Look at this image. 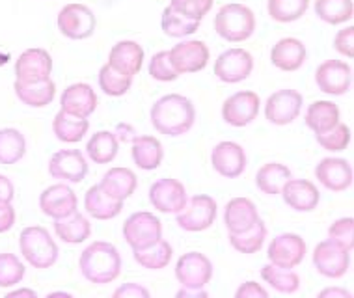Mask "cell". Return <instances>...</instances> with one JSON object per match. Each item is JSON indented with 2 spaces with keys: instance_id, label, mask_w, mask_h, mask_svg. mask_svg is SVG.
Here are the masks:
<instances>
[{
  "instance_id": "obj_1",
  "label": "cell",
  "mask_w": 354,
  "mask_h": 298,
  "mask_svg": "<svg viewBox=\"0 0 354 298\" xmlns=\"http://www.w3.org/2000/svg\"><path fill=\"white\" fill-rule=\"evenodd\" d=\"M149 120L157 133L176 138L194 127L196 109L189 97L179 93H168L153 103Z\"/></svg>"
},
{
  "instance_id": "obj_2",
  "label": "cell",
  "mask_w": 354,
  "mask_h": 298,
  "mask_svg": "<svg viewBox=\"0 0 354 298\" xmlns=\"http://www.w3.org/2000/svg\"><path fill=\"white\" fill-rule=\"evenodd\" d=\"M80 274L93 286H106L120 278L123 259L120 250L106 241H93L79 257Z\"/></svg>"
},
{
  "instance_id": "obj_3",
  "label": "cell",
  "mask_w": 354,
  "mask_h": 298,
  "mask_svg": "<svg viewBox=\"0 0 354 298\" xmlns=\"http://www.w3.org/2000/svg\"><path fill=\"white\" fill-rule=\"evenodd\" d=\"M19 248L25 261L37 270H47L55 267L60 257V248L45 227L28 225L19 235Z\"/></svg>"
},
{
  "instance_id": "obj_4",
  "label": "cell",
  "mask_w": 354,
  "mask_h": 298,
  "mask_svg": "<svg viewBox=\"0 0 354 298\" xmlns=\"http://www.w3.org/2000/svg\"><path fill=\"white\" fill-rule=\"evenodd\" d=\"M256 13L245 4H224L214 15V30L230 43H243L256 32Z\"/></svg>"
},
{
  "instance_id": "obj_5",
  "label": "cell",
  "mask_w": 354,
  "mask_h": 298,
  "mask_svg": "<svg viewBox=\"0 0 354 298\" xmlns=\"http://www.w3.org/2000/svg\"><path fill=\"white\" fill-rule=\"evenodd\" d=\"M123 239L133 252L149 248L162 239V222L147 211H138L127 216L122 227Z\"/></svg>"
},
{
  "instance_id": "obj_6",
  "label": "cell",
  "mask_w": 354,
  "mask_h": 298,
  "mask_svg": "<svg viewBox=\"0 0 354 298\" xmlns=\"http://www.w3.org/2000/svg\"><path fill=\"white\" fill-rule=\"evenodd\" d=\"M218 216V203L209 194H196L189 198L181 213L176 214V224L189 233L209 230Z\"/></svg>"
},
{
  "instance_id": "obj_7",
  "label": "cell",
  "mask_w": 354,
  "mask_h": 298,
  "mask_svg": "<svg viewBox=\"0 0 354 298\" xmlns=\"http://www.w3.org/2000/svg\"><path fill=\"white\" fill-rule=\"evenodd\" d=\"M313 267L317 272L330 280H339L348 272L351 267V252L336 244L330 239H324L315 244V250L312 254Z\"/></svg>"
},
{
  "instance_id": "obj_8",
  "label": "cell",
  "mask_w": 354,
  "mask_h": 298,
  "mask_svg": "<svg viewBox=\"0 0 354 298\" xmlns=\"http://www.w3.org/2000/svg\"><path fill=\"white\" fill-rule=\"evenodd\" d=\"M213 272V263L202 252H187L176 263V278L185 289H205Z\"/></svg>"
},
{
  "instance_id": "obj_9",
  "label": "cell",
  "mask_w": 354,
  "mask_h": 298,
  "mask_svg": "<svg viewBox=\"0 0 354 298\" xmlns=\"http://www.w3.org/2000/svg\"><path fill=\"white\" fill-rule=\"evenodd\" d=\"M56 25L60 30L62 36L80 41V39H88L93 36L95 26H97V19L95 13L86 6V4H68L64 6L58 13Z\"/></svg>"
},
{
  "instance_id": "obj_10",
  "label": "cell",
  "mask_w": 354,
  "mask_h": 298,
  "mask_svg": "<svg viewBox=\"0 0 354 298\" xmlns=\"http://www.w3.org/2000/svg\"><path fill=\"white\" fill-rule=\"evenodd\" d=\"M189 201V194L185 185L174 177H162L157 179L149 187V203L153 209L165 214L181 213Z\"/></svg>"
},
{
  "instance_id": "obj_11",
  "label": "cell",
  "mask_w": 354,
  "mask_h": 298,
  "mask_svg": "<svg viewBox=\"0 0 354 298\" xmlns=\"http://www.w3.org/2000/svg\"><path fill=\"white\" fill-rule=\"evenodd\" d=\"M213 71L220 82L237 84L248 79L254 71V56L241 47L226 49L214 60Z\"/></svg>"
},
{
  "instance_id": "obj_12",
  "label": "cell",
  "mask_w": 354,
  "mask_h": 298,
  "mask_svg": "<svg viewBox=\"0 0 354 298\" xmlns=\"http://www.w3.org/2000/svg\"><path fill=\"white\" fill-rule=\"evenodd\" d=\"M302 104H304V97L300 91L291 90V88L278 90L270 93L265 103V118L272 125L283 127V125L293 123L300 116Z\"/></svg>"
},
{
  "instance_id": "obj_13",
  "label": "cell",
  "mask_w": 354,
  "mask_h": 298,
  "mask_svg": "<svg viewBox=\"0 0 354 298\" xmlns=\"http://www.w3.org/2000/svg\"><path fill=\"white\" fill-rule=\"evenodd\" d=\"M170 62L177 75H189L203 71L209 64L211 53L209 47L200 39H185V41L174 45L170 50Z\"/></svg>"
},
{
  "instance_id": "obj_14",
  "label": "cell",
  "mask_w": 354,
  "mask_h": 298,
  "mask_svg": "<svg viewBox=\"0 0 354 298\" xmlns=\"http://www.w3.org/2000/svg\"><path fill=\"white\" fill-rule=\"evenodd\" d=\"M308 244L297 233H280L269 244L267 257L270 265L281 268H297L304 261Z\"/></svg>"
},
{
  "instance_id": "obj_15",
  "label": "cell",
  "mask_w": 354,
  "mask_h": 298,
  "mask_svg": "<svg viewBox=\"0 0 354 298\" xmlns=\"http://www.w3.org/2000/svg\"><path fill=\"white\" fill-rule=\"evenodd\" d=\"M259 109H261V99L256 91H237L222 104V120L232 127H246L256 120Z\"/></svg>"
},
{
  "instance_id": "obj_16",
  "label": "cell",
  "mask_w": 354,
  "mask_h": 298,
  "mask_svg": "<svg viewBox=\"0 0 354 298\" xmlns=\"http://www.w3.org/2000/svg\"><path fill=\"white\" fill-rule=\"evenodd\" d=\"M39 209L53 220L66 218L79 211V198L68 183H56L39 194Z\"/></svg>"
},
{
  "instance_id": "obj_17",
  "label": "cell",
  "mask_w": 354,
  "mask_h": 298,
  "mask_svg": "<svg viewBox=\"0 0 354 298\" xmlns=\"http://www.w3.org/2000/svg\"><path fill=\"white\" fill-rule=\"evenodd\" d=\"M50 73H53V56L39 47L26 49L15 62V80L23 84L43 82L50 79Z\"/></svg>"
},
{
  "instance_id": "obj_18",
  "label": "cell",
  "mask_w": 354,
  "mask_h": 298,
  "mask_svg": "<svg viewBox=\"0 0 354 298\" xmlns=\"http://www.w3.org/2000/svg\"><path fill=\"white\" fill-rule=\"evenodd\" d=\"M211 165L218 176L226 179H237L245 174L248 165L245 147L232 140L218 142L211 149Z\"/></svg>"
},
{
  "instance_id": "obj_19",
  "label": "cell",
  "mask_w": 354,
  "mask_h": 298,
  "mask_svg": "<svg viewBox=\"0 0 354 298\" xmlns=\"http://www.w3.org/2000/svg\"><path fill=\"white\" fill-rule=\"evenodd\" d=\"M315 84L326 95H345L353 86V67L343 60H324L315 71Z\"/></svg>"
},
{
  "instance_id": "obj_20",
  "label": "cell",
  "mask_w": 354,
  "mask_h": 298,
  "mask_svg": "<svg viewBox=\"0 0 354 298\" xmlns=\"http://www.w3.org/2000/svg\"><path fill=\"white\" fill-rule=\"evenodd\" d=\"M49 176L60 183H82L88 176V160L80 149H60L49 160Z\"/></svg>"
},
{
  "instance_id": "obj_21",
  "label": "cell",
  "mask_w": 354,
  "mask_h": 298,
  "mask_svg": "<svg viewBox=\"0 0 354 298\" xmlns=\"http://www.w3.org/2000/svg\"><path fill=\"white\" fill-rule=\"evenodd\" d=\"M315 179L330 192H345L353 187V166L339 157L321 158L315 166Z\"/></svg>"
},
{
  "instance_id": "obj_22",
  "label": "cell",
  "mask_w": 354,
  "mask_h": 298,
  "mask_svg": "<svg viewBox=\"0 0 354 298\" xmlns=\"http://www.w3.org/2000/svg\"><path fill=\"white\" fill-rule=\"evenodd\" d=\"M97 93L86 82H75L62 91L60 110L69 116L88 120L97 109Z\"/></svg>"
},
{
  "instance_id": "obj_23",
  "label": "cell",
  "mask_w": 354,
  "mask_h": 298,
  "mask_svg": "<svg viewBox=\"0 0 354 298\" xmlns=\"http://www.w3.org/2000/svg\"><path fill=\"white\" fill-rule=\"evenodd\" d=\"M281 198L287 207H291L297 213H312L321 201V192L315 187V183L310 179H289L286 187L281 189Z\"/></svg>"
},
{
  "instance_id": "obj_24",
  "label": "cell",
  "mask_w": 354,
  "mask_h": 298,
  "mask_svg": "<svg viewBox=\"0 0 354 298\" xmlns=\"http://www.w3.org/2000/svg\"><path fill=\"white\" fill-rule=\"evenodd\" d=\"M257 220H259V211H257V205L250 198L239 196V198H232L226 203L224 225H226L227 235L248 232Z\"/></svg>"
},
{
  "instance_id": "obj_25",
  "label": "cell",
  "mask_w": 354,
  "mask_h": 298,
  "mask_svg": "<svg viewBox=\"0 0 354 298\" xmlns=\"http://www.w3.org/2000/svg\"><path fill=\"white\" fill-rule=\"evenodd\" d=\"M106 64L112 69H116L118 73L127 75L131 79H135V75L140 73L142 66H144V49H142L140 43L133 41V39L118 41L110 49Z\"/></svg>"
},
{
  "instance_id": "obj_26",
  "label": "cell",
  "mask_w": 354,
  "mask_h": 298,
  "mask_svg": "<svg viewBox=\"0 0 354 298\" xmlns=\"http://www.w3.org/2000/svg\"><path fill=\"white\" fill-rule=\"evenodd\" d=\"M306 58H308L306 45L297 37H281L270 49L272 66L280 71H286V73L299 71L300 67L304 66Z\"/></svg>"
},
{
  "instance_id": "obj_27",
  "label": "cell",
  "mask_w": 354,
  "mask_h": 298,
  "mask_svg": "<svg viewBox=\"0 0 354 298\" xmlns=\"http://www.w3.org/2000/svg\"><path fill=\"white\" fill-rule=\"evenodd\" d=\"M97 185L109 198L116 201H125L138 189V177L131 168L114 166V168L106 170V174L101 177Z\"/></svg>"
},
{
  "instance_id": "obj_28",
  "label": "cell",
  "mask_w": 354,
  "mask_h": 298,
  "mask_svg": "<svg viewBox=\"0 0 354 298\" xmlns=\"http://www.w3.org/2000/svg\"><path fill=\"white\" fill-rule=\"evenodd\" d=\"M131 157L135 160L136 168L144 171L157 170L165 160V147L157 136L142 134L131 142Z\"/></svg>"
},
{
  "instance_id": "obj_29",
  "label": "cell",
  "mask_w": 354,
  "mask_h": 298,
  "mask_svg": "<svg viewBox=\"0 0 354 298\" xmlns=\"http://www.w3.org/2000/svg\"><path fill=\"white\" fill-rule=\"evenodd\" d=\"M53 230L56 237L66 244H82L92 237V222L80 211H75L66 218L55 220Z\"/></svg>"
},
{
  "instance_id": "obj_30",
  "label": "cell",
  "mask_w": 354,
  "mask_h": 298,
  "mask_svg": "<svg viewBox=\"0 0 354 298\" xmlns=\"http://www.w3.org/2000/svg\"><path fill=\"white\" fill-rule=\"evenodd\" d=\"M13 90H15L19 101L26 106H32V109L49 106L56 97V84L53 79L34 82V84H23V82L15 80Z\"/></svg>"
},
{
  "instance_id": "obj_31",
  "label": "cell",
  "mask_w": 354,
  "mask_h": 298,
  "mask_svg": "<svg viewBox=\"0 0 354 298\" xmlns=\"http://www.w3.org/2000/svg\"><path fill=\"white\" fill-rule=\"evenodd\" d=\"M84 209L88 216L95 220H114L122 213L123 201H116L104 194L99 185H93L86 190Z\"/></svg>"
},
{
  "instance_id": "obj_32",
  "label": "cell",
  "mask_w": 354,
  "mask_h": 298,
  "mask_svg": "<svg viewBox=\"0 0 354 298\" xmlns=\"http://www.w3.org/2000/svg\"><path fill=\"white\" fill-rule=\"evenodd\" d=\"M293 177L291 170L281 162H267L256 171V187L265 196H280L286 183Z\"/></svg>"
},
{
  "instance_id": "obj_33",
  "label": "cell",
  "mask_w": 354,
  "mask_h": 298,
  "mask_svg": "<svg viewBox=\"0 0 354 298\" xmlns=\"http://www.w3.org/2000/svg\"><path fill=\"white\" fill-rule=\"evenodd\" d=\"M306 127L310 129L313 134L324 133L334 125L339 123V106L332 101H313L304 116Z\"/></svg>"
},
{
  "instance_id": "obj_34",
  "label": "cell",
  "mask_w": 354,
  "mask_h": 298,
  "mask_svg": "<svg viewBox=\"0 0 354 298\" xmlns=\"http://www.w3.org/2000/svg\"><path fill=\"white\" fill-rule=\"evenodd\" d=\"M120 151V142L112 131H97L86 144V155L93 165H110L114 162Z\"/></svg>"
},
{
  "instance_id": "obj_35",
  "label": "cell",
  "mask_w": 354,
  "mask_h": 298,
  "mask_svg": "<svg viewBox=\"0 0 354 298\" xmlns=\"http://www.w3.org/2000/svg\"><path fill=\"white\" fill-rule=\"evenodd\" d=\"M90 131V122L82 118L69 116L66 112L58 110L53 120V133L64 144H77L84 138Z\"/></svg>"
},
{
  "instance_id": "obj_36",
  "label": "cell",
  "mask_w": 354,
  "mask_h": 298,
  "mask_svg": "<svg viewBox=\"0 0 354 298\" xmlns=\"http://www.w3.org/2000/svg\"><path fill=\"white\" fill-rule=\"evenodd\" d=\"M261 280L281 295H295L300 289V276L295 268H281L267 263L261 267Z\"/></svg>"
},
{
  "instance_id": "obj_37",
  "label": "cell",
  "mask_w": 354,
  "mask_h": 298,
  "mask_svg": "<svg viewBox=\"0 0 354 298\" xmlns=\"http://www.w3.org/2000/svg\"><path fill=\"white\" fill-rule=\"evenodd\" d=\"M26 155L25 134L13 127L0 129V165L12 166Z\"/></svg>"
},
{
  "instance_id": "obj_38",
  "label": "cell",
  "mask_w": 354,
  "mask_h": 298,
  "mask_svg": "<svg viewBox=\"0 0 354 298\" xmlns=\"http://www.w3.org/2000/svg\"><path fill=\"white\" fill-rule=\"evenodd\" d=\"M315 15L326 25H343L353 21V0H315Z\"/></svg>"
},
{
  "instance_id": "obj_39",
  "label": "cell",
  "mask_w": 354,
  "mask_h": 298,
  "mask_svg": "<svg viewBox=\"0 0 354 298\" xmlns=\"http://www.w3.org/2000/svg\"><path fill=\"white\" fill-rule=\"evenodd\" d=\"M135 261L140 265L142 268L147 270H162L170 265L171 257H174V248L166 239H160L159 243L151 244L149 248L138 250L133 252Z\"/></svg>"
},
{
  "instance_id": "obj_40",
  "label": "cell",
  "mask_w": 354,
  "mask_h": 298,
  "mask_svg": "<svg viewBox=\"0 0 354 298\" xmlns=\"http://www.w3.org/2000/svg\"><path fill=\"white\" fill-rule=\"evenodd\" d=\"M227 237H230V244L235 252L250 256V254H257L263 248V244L267 241V225L259 218L248 232L227 235Z\"/></svg>"
},
{
  "instance_id": "obj_41",
  "label": "cell",
  "mask_w": 354,
  "mask_h": 298,
  "mask_svg": "<svg viewBox=\"0 0 354 298\" xmlns=\"http://www.w3.org/2000/svg\"><path fill=\"white\" fill-rule=\"evenodd\" d=\"M310 0H267V12L276 23H295L306 15Z\"/></svg>"
},
{
  "instance_id": "obj_42",
  "label": "cell",
  "mask_w": 354,
  "mask_h": 298,
  "mask_svg": "<svg viewBox=\"0 0 354 298\" xmlns=\"http://www.w3.org/2000/svg\"><path fill=\"white\" fill-rule=\"evenodd\" d=\"M97 82L99 88L109 97H122V95H125L131 90V86H133V79L131 77L118 73L116 69H112L109 64H104L99 69Z\"/></svg>"
},
{
  "instance_id": "obj_43",
  "label": "cell",
  "mask_w": 354,
  "mask_h": 298,
  "mask_svg": "<svg viewBox=\"0 0 354 298\" xmlns=\"http://www.w3.org/2000/svg\"><path fill=\"white\" fill-rule=\"evenodd\" d=\"M160 26H162V32L166 36L189 37L200 28V23L179 15L176 10H171V6H166L165 12H162V19H160Z\"/></svg>"
},
{
  "instance_id": "obj_44",
  "label": "cell",
  "mask_w": 354,
  "mask_h": 298,
  "mask_svg": "<svg viewBox=\"0 0 354 298\" xmlns=\"http://www.w3.org/2000/svg\"><path fill=\"white\" fill-rule=\"evenodd\" d=\"M315 140H317L319 146L330 153L345 151L348 147V144H351V140H353V133H351V127H348V125L339 122L337 125L328 129V131L315 134Z\"/></svg>"
},
{
  "instance_id": "obj_45",
  "label": "cell",
  "mask_w": 354,
  "mask_h": 298,
  "mask_svg": "<svg viewBox=\"0 0 354 298\" xmlns=\"http://www.w3.org/2000/svg\"><path fill=\"white\" fill-rule=\"evenodd\" d=\"M26 274L25 263L15 254H0V287H13L23 281Z\"/></svg>"
},
{
  "instance_id": "obj_46",
  "label": "cell",
  "mask_w": 354,
  "mask_h": 298,
  "mask_svg": "<svg viewBox=\"0 0 354 298\" xmlns=\"http://www.w3.org/2000/svg\"><path fill=\"white\" fill-rule=\"evenodd\" d=\"M214 0H171V10H176L179 15L202 23V19L211 12Z\"/></svg>"
},
{
  "instance_id": "obj_47",
  "label": "cell",
  "mask_w": 354,
  "mask_h": 298,
  "mask_svg": "<svg viewBox=\"0 0 354 298\" xmlns=\"http://www.w3.org/2000/svg\"><path fill=\"white\" fill-rule=\"evenodd\" d=\"M328 239L336 244L353 252L354 246V218L353 216H343L332 222L328 227Z\"/></svg>"
},
{
  "instance_id": "obj_48",
  "label": "cell",
  "mask_w": 354,
  "mask_h": 298,
  "mask_svg": "<svg viewBox=\"0 0 354 298\" xmlns=\"http://www.w3.org/2000/svg\"><path fill=\"white\" fill-rule=\"evenodd\" d=\"M149 75H151V79L159 80V82H174V80L179 79V75H177V71L171 66L168 50H160V53L151 56Z\"/></svg>"
},
{
  "instance_id": "obj_49",
  "label": "cell",
  "mask_w": 354,
  "mask_h": 298,
  "mask_svg": "<svg viewBox=\"0 0 354 298\" xmlns=\"http://www.w3.org/2000/svg\"><path fill=\"white\" fill-rule=\"evenodd\" d=\"M334 49L345 58H354V26H347L334 37Z\"/></svg>"
},
{
  "instance_id": "obj_50",
  "label": "cell",
  "mask_w": 354,
  "mask_h": 298,
  "mask_svg": "<svg viewBox=\"0 0 354 298\" xmlns=\"http://www.w3.org/2000/svg\"><path fill=\"white\" fill-rule=\"evenodd\" d=\"M112 298H151V292L142 283L127 281V283L116 287V291L112 292Z\"/></svg>"
},
{
  "instance_id": "obj_51",
  "label": "cell",
  "mask_w": 354,
  "mask_h": 298,
  "mask_svg": "<svg viewBox=\"0 0 354 298\" xmlns=\"http://www.w3.org/2000/svg\"><path fill=\"white\" fill-rule=\"evenodd\" d=\"M233 298H270V297H269V292H267V289H265L261 283L248 280L237 287V291H235V297Z\"/></svg>"
},
{
  "instance_id": "obj_52",
  "label": "cell",
  "mask_w": 354,
  "mask_h": 298,
  "mask_svg": "<svg viewBox=\"0 0 354 298\" xmlns=\"http://www.w3.org/2000/svg\"><path fill=\"white\" fill-rule=\"evenodd\" d=\"M17 211L13 209L12 203L0 201V233H8L15 225Z\"/></svg>"
},
{
  "instance_id": "obj_53",
  "label": "cell",
  "mask_w": 354,
  "mask_h": 298,
  "mask_svg": "<svg viewBox=\"0 0 354 298\" xmlns=\"http://www.w3.org/2000/svg\"><path fill=\"white\" fill-rule=\"evenodd\" d=\"M317 298H353V292L348 291V289H345V287L330 286L321 289Z\"/></svg>"
},
{
  "instance_id": "obj_54",
  "label": "cell",
  "mask_w": 354,
  "mask_h": 298,
  "mask_svg": "<svg viewBox=\"0 0 354 298\" xmlns=\"http://www.w3.org/2000/svg\"><path fill=\"white\" fill-rule=\"evenodd\" d=\"M13 198H15V187H13V183L6 176L0 174V201L12 203Z\"/></svg>"
},
{
  "instance_id": "obj_55",
  "label": "cell",
  "mask_w": 354,
  "mask_h": 298,
  "mask_svg": "<svg viewBox=\"0 0 354 298\" xmlns=\"http://www.w3.org/2000/svg\"><path fill=\"white\" fill-rule=\"evenodd\" d=\"M114 134H116L118 142H129L131 144L136 138V131L131 125H127V123H120Z\"/></svg>"
},
{
  "instance_id": "obj_56",
  "label": "cell",
  "mask_w": 354,
  "mask_h": 298,
  "mask_svg": "<svg viewBox=\"0 0 354 298\" xmlns=\"http://www.w3.org/2000/svg\"><path fill=\"white\" fill-rule=\"evenodd\" d=\"M174 298H211L209 292L205 289H185V287H179V291L176 292Z\"/></svg>"
},
{
  "instance_id": "obj_57",
  "label": "cell",
  "mask_w": 354,
  "mask_h": 298,
  "mask_svg": "<svg viewBox=\"0 0 354 298\" xmlns=\"http://www.w3.org/2000/svg\"><path fill=\"white\" fill-rule=\"evenodd\" d=\"M4 298H37V292L30 287H19V289L8 292Z\"/></svg>"
},
{
  "instance_id": "obj_58",
  "label": "cell",
  "mask_w": 354,
  "mask_h": 298,
  "mask_svg": "<svg viewBox=\"0 0 354 298\" xmlns=\"http://www.w3.org/2000/svg\"><path fill=\"white\" fill-rule=\"evenodd\" d=\"M45 298H75V297L68 291H53V292H49V295H47Z\"/></svg>"
},
{
  "instance_id": "obj_59",
  "label": "cell",
  "mask_w": 354,
  "mask_h": 298,
  "mask_svg": "<svg viewBox=\"0 0 354 298\" xmlns=\"http://www.w3.org/2000/svg\"><path fill=\"white\" fill-rule=\"evenodd\" d=\"M10 60H12V55H10V53H0V67L6 66Z\"/></svg>"
}]
</instances>
